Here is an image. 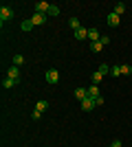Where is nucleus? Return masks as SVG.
I'll use <instances>...</instances> for the list:
<instances>
[{
	"label": "nucleus",
	"mask_w": 132,
	"mask_h": 147,
	"mask_svg": "<svg viewBox=\"0 0 132 147\" xmlns=\"http://www.w3.org/2000/svg\"><path fill=\"white\" fill-rule=\"evenodd\" d=\"M44 77H46V84H51V86H55L57 81H60V73H57L55 68L46 70V75H44Z\"/></svg>",
	"instance_id": "f257e3e1"
},
{
	"label": "nucleus",
	"mask_w": 132,
	"mask_h": 147,
	"mask_svg": "<svg viewBox=\"0 0 132 147\" xmlns=\"http://www.w3.org/2000/svg\"><path fill=\"white\" fill-rule=\"evenodd\" d=\"M11 18H13V9L11 7H2V9H0V22L5 24V22H9Z\"/></svg>",
	"instance_id": "f03ea898"
},
{
	"label": "nucleus",
	"mask_w": 132,
	"mask_h": 147,
	"mask_svg": "<svg viewBox=\"0 0 132 147\" xmlns=\"http://www.w3.org/2000/svg\"><path fill=\"white\" fill-rule=\"evenodd\" d=\"M49 9H51V2H46V0H40V2H35V13H49Z\"/></svg>",
	"instance_id": "7ed1b4c3"
},
{
	"label": "nucleus",
	"mask_w": 132,
	"mask_h": 147,
	"mask_svg": "<svg viewBox=\"0 0 132 147\" xmlns=\"http://www.w3.org/2000/svg\"><path fill=\"white\" fill-rule=\"evenodd\" d=\"M106 20H108V24H110V26H119V22H121V16H117L114 11H110Z\"/></svg>",
	"instance_id": "20e7f679"
},
{
	"label": "nucleus",
	"mask_w": 132,
	"mask_h": 147,
	"mask_svg": "<svg viewBox=\"0 0 132 147\" xmlns=\"http://www.w3.org/2000/svg\"><path fill=\"white\" fill-rule=\"evenodd\" d=\"M7 77L20 84V68H18V66H11V68H9V73H7Z\"/></svg>",
	"instance_id": "39448f33"
},
{
	"label": "nucleus",
	"mask_w": 132,
	"mask_h": 147,
	"mask_svg": "<svg viewBox=\"0 0 132 147\" xmlns=\"http://www.w3.org/2000/svg\"><path fill=\"white\" fill-rule=\"evenodd\" d=\"M88 40H90V44H93V42H99V40H101V33L93 26V29L88 31Z\"/></svg>",
	"instance_id": "423d86ee"
},
{
	"label": "nucleus",
	"mask_w": 132,
	"mask_h": 147,
	"mask_svg": "<svg viewBox=\"0 0 132 147\" xmlns=\"http://www.w3.org/2000/svg\"><path fill=\"white\" fill-rule=\"evenodd\" d=\"M31 22H33V26H40V24H44V22H46V18H44V13H33Z\"/></svg>",
	"instance_id": "0eeeda50"
},
{
	"label": "nucleus",
	"mask_w": 132,
	"mask_h": 147,
	"mask_svg": "<svg viewBox=\"0 0 132 147\" xmlns=\"http://www.w3.org/2000/svg\"><path fill=\"white\" fill-rule=\"evenodd\" d=\"M93 108H95V99L88 97V99H84V101H82V110H84V112H90Z\"/></svg>",
	"instance_id": "6e6552de"
},
{
	"label": "nucleus",
	"mask_w": 132,
	"mask_h": 147,
	"mask_svg": "<svg viewBox=\"0 0 132 147\" xmlns=\"http://www.w3.org/2000/svg\"><path fill=\"white\" fill-rule=\"evenodd\" d=\"M75 99H79V101L88 99V88H77L75 90Z\"/></svg>",
	"instance_id": "1a4fd4ad"
},
{
	"label": "nucleus",
	"mask_w": 132,
	"mask_h": 147,
	"mask_svg": "<svg viewBox=\"0 0 132 147\" xmlns=\"http://www.w3.org/2000/svg\"><path fill=\"white\" fill-rule=\"evenodd\" d=\"M88 97H90V99H97V97H101V94H99V86H97V84H93V86L88 88Z\"/></svg>",
	"instance_id": "9d476101"
},
{
	"label": "nucleus",
	"mask_w": 132,
	"mask_h": 147,
	"mask_svg": "<svg viewBox=\"0 0 132 147\" xmlns=\"http://www.w3.org/2000/svg\"><path fill=\"white\" fill-rule=\"evenodd\" d=\"M13 86H18V81L9 79V77H7V79H2V88H5V90H9V88H13Z\"/></svg>",
	"instance_id": "9b49d317"
},
{
	"label": "nucleus",
	"mask_w": 132,
	"mask_h": 147,
	"mask_svg": "<svg viewBox=\"0 0 132 147\" xmlns=\"http://www.w3.org/2000/svg\"><path fill=\"white\" fill-rule=\"evenodd\" d=\"M20 29H22V31H26V33H29V31L33 29V22H31V18H29V20H22V24H20Z\"/></svg>",
	"instance_id": "f8f14e48"
},
{
	"label": "nucleus",
	"mask_w": 132,
	"mask_h": 147,
	"mask_svg": "<svg viewBox=\"0 0 132 147\" xmlns=\"http://www.w3.org/2000/svg\"><path fill=\"white\" fill-rule=\"evenodd\" d=\"M68 26H70L73 31H79V29H82V24H79V20H77V18H70V20H68Z\"/></svg>",
	"instance_id": "ddd939ff"
},
{
	"label": "nucleus",
	"mask_w": 132,
	"mask_h": 147,
	"mask_svg": "<svg viewBox=\"0 0 132 147\" xmlns=\"http://www.w3.org/2000/svg\"><path fill=\"white\" fill-rule=\"evenodd\" d=\"M11 61H13V66H18V68H20V66H22V64H24L26 59H24L22 55H13V59H11Z\"/></svg>",
	"instance_id": "4468645a"
},
{
	"label": "nucleus",
	"mask_w": 132,
	"mask_h": 147,
	"mask_svg": "<svg viewBox=\"0 0 132 147\" xmlns=\"http://www.w3.org/2000/svg\"><path fill=\"white\" fill-rule=\"evenodd\" d=\"M75 37H77V40H86V37H88V31L82 26L79 31H75Z\"/></svg>",
	"instance_id": "2eb2a0df"
},
{
	"label": "nucleus",
	"mask_w": 132,
	"mask_h": 147,
	"mask_svg": "<svg viewBox=\"0 0 132 147\" xmlns=\"http://www.w3.org/2000/svg\"><path fill=\"white\" fill-rule=\"evenodd\" d=\"M114 13H117V16L126 13V5H123V2H117V5H114Z\"/></svg>",
	"instance_id": "dca6fc26"
},
{
	"label": "nucleus",
	"mask_w": 132,
	"mask_h": 147,
	"mask_svg": "<svg viewBox=\"0 0 132 147\" xmlns=\"http://www.w3.org/2000/svg\"><path fill=\"white\" fill-rule=\"evenodd\" d=\"M46 108H49V101H44V99H42V101H38V103H35V110H40V112H44V110H46Z\"/></svg>",
	"instance_id": "f3484780"
},
{
	"label": "nucleus",
	"mask_w": 132,
	"mask_h": 147,
	"mask_svg": "<svg viewBox=\"0 0 132 147\" xmlns=\"http://www.w3.org/2000/svg\"><path fill=\"white\" fill-rule=\"evenodd\" d=\"M90 49H93V53H99V51L104 49V44H101V42H93V44H90Z\"/></svg>",
	"instance_id": "a211bd4d"
},
{
	"label": "nucleus",
	"mask_w": 132,
	"mask_h": 147,
	"mask_svg": "<svg viewBox=\"0 0 132 147\" xmlns=\"http://www.w3.org/2000/svg\"><path fill=\"white\" fill-rule=\"evenodd\" d=\"M49 16H60V7H57V5H51V9H49Z\"/></svg>",
	"instance_id": "6ab92c4d"
},
{
	"label": "nucleus",
	"mask_w": 132,
	"mask_h": 147,
	"mask_svg": "<svg viewBox=\"0 0 132 147\" xmlns=\"http://www.w3.org/2000/svg\"><path fill=\"white\" fill-rule=\"evenodd\" d=\"M101 79H104V75H101L99 70H97V73H93V84H99Z\"/></svg>",
	"instance_id": "aec40b11"
},
{
	"label": "nucleus",
	"mask_w": 132,
	"mask_h": 147,
	"mask_svg": "<svg viewBox=\"0 0 132 147\" xmlns=\"http://www.w3.org/2000/svg\"><path fill=\"white\" fill-rule=\"evenodd\" d=\"M99 73L101 75H108V73H110V66H108V64H101V66H99Z\"/></svg>",
	"instance_id": "412c9836"
},
{
	"label": "nucleus",
	"mask_w": 132,
	"mask_h": 147,
	"mask_svg": "<svg viewBox=\"0 0 132 147\" xmlns=\"http://www.w3.org/2000/svg\"><path fill=\"white\" fill-rule=\"evenodd\" d=\"M110 75H112V77H119V75H121V66H112Z\"/></svg>",
	"instance_id": "4be33fe9"
},
{
	"label": "nucleus",
	"mask_w": 132,
	"mask_h": 147,
	"mask_svg": "<svg viewBox=\"0 0 132 147\" xmlns=\"http://www.w3.org/2000/svg\"><path fill=\"white\" fill-rule=\"evenodd\" d=\"M40 117H42V112H40V110H33L31 112V119H33V121H38Z\"/></svg>",
	"instance_id": "5701e85b"
},
{
	"label": "nucleus",
	"mask_w": 132,
	"mask_h": 147,
	"mask_svg": "<svg viewBox=\"0 0 132 147\" xmlns=\"http://www.w3.org/2000/svg\"><path fill=\"white\" fill-rule=\"evenodd\" d=\"M121 75H132V68L130 66H121Z\"/></svg>",
	"instance_id": "b1692460"
},
{
	"label": "nucleus",
	"mask_w": 132,
	"mask_h": 147,
	"mask_svg": "<svg viewBox=\"0 0 132 147\" xmlns=\"http://www.w3.org/2000/svg\"><path fill=\"white\" fill-rule=\"evenodd\" d=\"M99 42L104 44V46H106V44H110V37H108V35H101V40H99Z\"/></svg>",
	"instance_id": "393cba45"
},
{
	"label": "nucleus",
	"mask_w": 132,
	"mask_h": 147,
	"mask_svg": "<svg viewBox=\"0 0 132 147\" xmlns=\"http://www.w3.org/2000/svg\"><path fill=\"white\" fill-rule=\"evenodd\" d=\"M95 105H104V97H97V99H95Z\"/></svg>",
	"instance_id": "a878e982"
},
{
	"label": "nucleus",
	"mask_w": 132,
	"mask_h": 147,
	"mask_svg": "<svg viewBox=\"0 0 132 147\" xmlns=\"http://www.w3.org/2000/svg\"><path fill=\"white\" fill-rule=\"evenodd\" d=\"M112 147H121V141H114V143H112Z\"/></svg>",
	"instance_id": "bb28decb"
},
{
	"label": "nucleus",
	"mask_w": 132,
	"mask_h": 147,
	"mask_svg": "<svg viewBox=\"0 0 132 147\" xmlns=\"http://www.w3.org/2000/svg\"><path fill=\"white\" fill-rule=\"evenodd\" d=\"M110 147H112V145H110Z\"/></svg>",
	"instance_id": "cd10ccee"
}]
</instances>
